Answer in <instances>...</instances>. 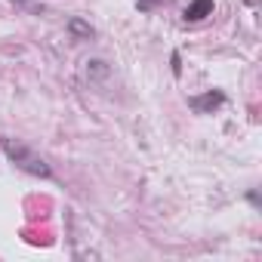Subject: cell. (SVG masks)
<instances>
[{"label":"cell","instance_id":"obj_5","mask_svg":"<svg viewBox=\"0 0 262 262\" xmlns=\"http://www.w3.org/2000/svg\"><path fill=\"white\" fill-rule=\"evenodd\" d=\"M86 74H90L93 80H105V77H108V65L99 62V59H93V62H86Z\"/></svg>","mask_w":262,"mask_h":262},{"label":"cell","instance_id":"obj_7","mask_svg":"<svg viewBox=\"0 0 262 262\" xmlns=\"http://www.w3.org/2000/svg\"><path fill=\"white\" fill-rule=\"evenodd\" d=\"M182 68H179V53H173V74H179Z\"/></svg>","mask_w":262,"mask_h":262},{"label":"cell","instance_id":"obj_6","mask_svg":"<svg viewBox=\"0 0 262 262\" xmlns=\"http://www.w3.org/2000/svg\"><path fill=\"white\" fill-rule=\"evenodd\" d=\"M161 4H167V0H136V7H139V13H151V10H158Z\"/></svg>","mask_w":262,"mask_h":262},{"label":"cell","instance_id":"obj_4","mask_svg":"<svg viewBox=\"0 0 262 262\" xmlns=\"http://www.w3.org/2000/svg\"><path fill=\"white\" fill-rule=\"evenodd\" d=\"M68 34L74 37V40H93L96 37V31H93V25L90 22H83V19H68Z\"/></svg>","mask_w":262,"mask_h":262},{"label":"cell","instance_id":"obj_3","mask_svg":"<svg viewBox=\"0 0 262 262\" xmlns=\"http://www.w3.org/2000/svg\"><path fill=\"white\" fill-rule=\"evenodd\" d=\"M207 16H213V0H191L185 7V22H204Z\"/></svg>","mask_w":262,"mask_h":262},{"label":"cell","instance_id":"obj_1","mask_svg":"<svg viewBox=\"0 0 262 262\" xmlns=\"http://www.w3.org/2000/svg\"><path fill=\"white\" fill-rule=\"evenodd\" d=\"M4 145V151H7V158L19 167V170H25V173H31V176H40V179H50L53 176V170H50V164L40 158V155H34L25 142H16V139H4L0 142Z\"/></svg>","mask_w":262,"mask_h":262},{"label":"cell","instance_id":"obj_2","mask_svg":"<svg viewBox=\"0 0 262 262\" xmlns=\"http://www.w3.org/2000/svg\"><path fill=\"white\" fill-rule=\"evenodd\" d=\"M188 105H191L198 114H213L219 105H225V93H222V90H207L204 96H191Z\"/></svg>","mask_w":262,"mask_h":262}]
</instances>
